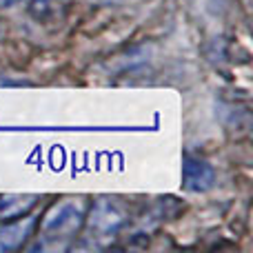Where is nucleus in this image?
Wrapping results in <instances>:
<instances>
[{
    "label": "nucleus",
    "instance_id": "f257e3e1",
    "mask_svg": "<svg viewBox=\"0 0 253 253\" xmlns=\"http://www.w3.org/2000/svg\"><path fill=\"white\" fill-rule=\"evenodd\" d=\"M87 202L83 198H65L44 213L40 222V249H65L84 227Z\"/></svg>",
    "mask_w": 253,
    "mask_h": 253
},
{
    "label": "nucleus",
    "instance_id": "f03ea898",
    "mask_svg": "<svg viewBox=\"0 0 253 253\" xmlns=\"http://www.w3.org/2000/svg\"><path fill=\"white\" fill-rule=\"evenodd\" d=\"M126 213L125 205L116 198H98L91 205V209H87L84 215V227H87L89 238L93 240H102V238L116 236L120 229L126 224Z\"/></svg>",
    "mask_w": 253,
    "mask_h": 253
},
{
    "label": "nucleus",
    "instance_id": "7ed1b4c3",
    "mask_svg": "<svg viewBox=\"0 0 253 253\" xmlns=\"http://www.w3.org/2000/svg\"><path fill=\"white\" fill-rule=\"evenodd\" d=\"M182 187L184 191L191 193H207L215 187V169L213 165L198 156H187L182 158Z\"/></svg>",
    "mask_w": 253,
    "mask_h": 253
},
{
    "label": "nucleus",
    "instance_id": "20e7f679",
    "mask_svg": "<svg viewBox=\"0 0 253 253\" xmlns=\"http://www.w3.org/2000/svg\"><path fill=\"white\" fill-rule=\"evenodd\" d=\"M36 224H38V215L34 213H27L16 220H7V224L0 227V253L22 249L29 242V238L34 236Z\"/></svg>",
    "mask_w": 253,
    "mask_h": 253
},
{
    "label": "nucleus",
    "instance_id": "39448f33",
    "mask_svg": "<svg viewBox=\"0 0 253 253\" xmlns=\"http://www.w3.org/2000/svg\"><path fill=\"white\" fill-rule=\"evenodd\" d=\"M40 198L38 196H22V193H9V196H0V220H16L22 215L31 213Z\"/></svg>",
    "mask_w": 253,
    "mask_h": 253
},
{
    "label": "nucleus",
    "instance_id": "423d86ee",
    "mask_svg": "<svg viewBox=\"0 0 253 253\" xmlns=\"http://www.w3.org/2000/svg\"><path fill=\"white\" fill-rule=\"evenodd\" d=\"M65 4L67 0H29V13L38 22H49L60 16Z\"/></svg>",
    "mask_w": 253,
    "mask_h": 253
},
{
    "label": "nucleus",
    "instance_id": "0eeeda50",
    "mask_svg": "<svg viewBox=\"0 0 253 253\" xmlns=\"http://www.w3.org/2000/svg\"><path fill=\"white\" fill-rule=\"evenodd\" d=\"M22 0H0V9H11L16 4H20Z\"/></svg>",
    "mask_w": 253,
    "mask_h": 253
}]
</instances>
